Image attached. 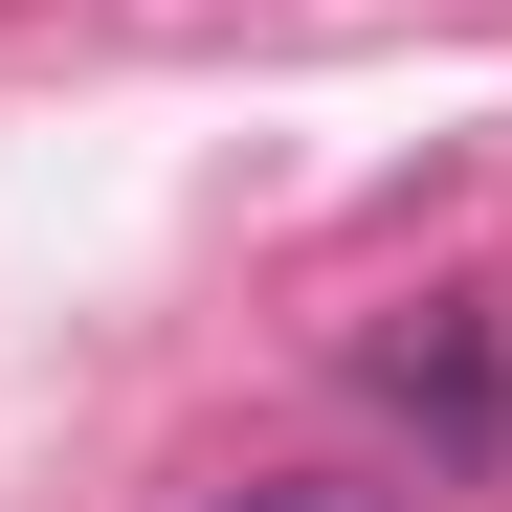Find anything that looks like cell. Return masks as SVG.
I'll list each match as a JSON object with an SVG mask.
<instances>
[{
    "mask_svg": "<svg viewBox=\"0 0 512 512\" xmlns=\"http://www.w3.org/2000/svg\"><path fill=\"white\" fill-rule=\"evenodd\" d=\"M201 512H401V490H357V468H223Z\"/></svg>",
    "mask_w": 512,
    "mask_h": 512,
    "instance_id": "obj_1",
    "label": "cell"
}]
</instances>
